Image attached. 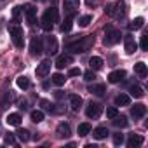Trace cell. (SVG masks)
<instances>
[{"label":"cell","mask_w":148,"mask_h":148,"mask_svg":"<svg viewBox=\"0 0 148 148\" xmlns=\"http://www.w3.org/2000/svg\"><path fill=\"white\" fill-rule=\"evenodd\" d=\"M30 119H32L35 124H38V122L44 120V112H40V110H33V112L30 113Z\"/></svg>","instance_id":"f546056e"},{"label":"cell","mask_w":148,"mask_h":148,"mask_svg":"<svg viewBox=\"0 0 148 148\" xmlns=\"http://www.w3.org/2000/svg\"><path fill=\"white\" fill-rule=\"evenodd\" d=\"M139 47H141V51H148V33L141 35V40H139Z\"/></svg>","instance_id":"e575fe53"},{"label":"cell","mask_w":148,"mask_h":148,"mask_svg":"<svg viewBox=\"0 0 148 148\" xmlns=\"http://www.w3.org/2000/svg\"><path fill=\"white\" fill-rule=\"evenodd\" d=\"M113 143L119 146V145H122L124 143V134H120V132H117V134H113Z\"/></svg>","instance_id":"ab89813d"},{"label":"cell","mask_w":148,"mask_h":148,"mask_svg":"<svg viewBox=\"0 0 148 148\" xmlns=\"http://www.w3.org/2000/svg\"><path fill=\"white\" fill-rule=\"evenodd\" d=\"M124 47H125V52L127 54H134L136 49H138V44L134 40L132 35H124Z\"/></svg>","instance_id":"ba28073f"},{"label":"cell","mask_w":148,"mask_h":148,"mask_svg":"<svg viewBox=\"0 0 148 148\" xmlns=\"http://www.w3.org/2000/svg\"><path fill=\"white\" fill-rule=\"evenodd\" d=\"M71 26H73V16H68V18L63 21V25L59 26V30H61L63 33H68V32L71 30Z\"/></svg>","instance_id":"484cf974"},{"label":"cell","mask_w":148,"mask_h":148,"mask_svg":"<svg viewBox=\"0 0 148 148\" xmlns=\"http://www.w3.org/2000/svg\"><path fill=\"white\" fill-rule=\"evenodd\" d=\"M16 136H18V139H19L21 143H26V141L30 139V132H28L26 129H18V131H16Z\"/></svg>","instance_id":"f1b7e54d"},{"label":"cell","mask_w":148,"mask_h":148,"mask_svg":"<svg viewBox=\"0 0 148 148\" xmlns=\"http://www.w3.org/2000/svg\"><path fill=\"white\" fill-rule=\"evenodd\" d=\"M68 99H70V106H71V110H75V112L80 110V106H82V98H80L79 94H71Z\"/></svg>","instance_id":"ac0fdd59"},{"label":"cell","mask_w":148,"mask_h":148,"mask_svg":"<svg viewBox=\"0 0 148 148\" xmlns=\"http://www.w3.org/2000/svg\"><path fill=\"white\" fill-rule=\"evenodd\" d=\"M70 134H71L70 124H66V122H61V124L58 125V129H56V136H58V138H68Z\"/></svg>","instance_id":"5bb4252c"},{"label":"cell","mask_w":148,"mask_h":148,"mask_svg":"<svg viewBox=\"0 0 148 148\" xmlns=\"http://www.w3.org/2000/svg\"><path fill=\"white\" fill-rule=\"evenodd\" d=\"M4 141H5L7 145H11V146H16V145H18V141H16V136H14V134H11V132H9V134H5Z\"/></svg>","instance_id":"d590c367"},{"label":"cell","mask_w":148,"mask_h":148,"mask_svg":"<svg viewBox=\"0 0 148 148\" xmlns=\"http://www.w3.org/2000/svg\"><path fill=\"white\" fill-rule=\"evenodd\" d=\"M47 54H56L58 52V40H56V37H52V35H49L47 38H45V49H44Z\"/></svg>","instance_id":"8fae6325"},{"label":"cell","mask_w":148,"mask_h":148,"mask_svg":"<svg viewBox=\"0 0 148 148\" xmlns=\"http://www.w3.org/2000/svg\"><path fill=\"white\" fill-rule=\"evenodd\" d=\"M115 105L117 106H129L131 105V96L129 94H119L115 98Z\"/></svg>","instance_id":"7402d4cb"},{"label":"cell","mask_w":148,"mask_h":148,"mask_svg":"<svg viewBox=\"0 0 148 148\" xmlns=\"http://www.w3.org/2000/svg\"><path fill=\"white\" fill-rule=\"evenodd\" d=\"M42 51H44V42H42L38 37H33L32 42H30V52H32L33 56H38Z\"/></svg>","instance_id":"30bf717a"},{"label":"cell","mask_w":148,"mask_h":148,"mask_svg":"<svg viewBox=\"0 0 148 148\" xmlns=\"http://www.w3.org/2000/svg\"><path fill=\"white\" fill-rule=\"evenodd\" d=\"M131 96H134V98H143V96H145V91H143L139 86H132V87H131Z\"/></svg>","instance_id":"d6a6232c"},{"label":"cell","mask_w":148,"mask_h":148,"mask_svg":"<svg viewBox=\"0 0 148 148\" xmlns=\"http://www.w3.org/2000/svg\"><path fill=\"white\" fill-rule=\"evenodd\" d=\"M143 25H145V19L139 16V18H134L131 23H129V30H139V28H143Z\"/></svg>","instance_id":"d4e9b609"},{"label":"cell","mask_w":148,"mask_h":148,"mask_svg":"<svg viewBox=\"0 0 148 148\" xmlns=\"http://www.w3.org/2000/svg\"><path fill=\"white\" fill-rule=\"evenodd\" d=\"M134 71H136V75H138L139 79H145V77H146V73H148L146 64H145L143 61H139V63H136V64H134Z\"/></svg>","instance_id":"d6986e66"},{"label":"cell","mask_w":148,"mask_h":148,"mask_svg":"<svg viewBox=\"0 0 148 148\" xmlns=\"http://www.w3.org/2000/svg\"><path fill=\"white\" fill-rule=\"evenodd\" d=\"M110 16L115 18V19H124V16H125V5H124V2L113 4V5H112V14H110Z\"/></svg>","instance_id":"8992f818"},{"label":"cell","mask_w":148,"mask_h":148,"mask_svg":"<svg viewBox=\"0 0 148 148\" xmlns=\"http://www.w3.org/2000/svg\"><path fill=\"white\" fill-rule=\"evenodd\" d=\"M103 59L99 58V56H92L91 59H89V66H91V70H94V71H98V70H101L103 68Z\"/></svg>","instance_id":"ffe728a7"},{"label":"cell","mask_w":148,"mask_h":148,"mask_svg":"<svg viewBox=\"0 0 148 148\" xmlns=\"http://www.w3.org/2000/svg\"><path fill=\"white\" fill-rule=\"evenodd\" d=\"M40 105H42V106H44L45 110H51V108H52V105H51V103H49L47 99H42V101H40Z\"/></svg>","instance_id":"b9f144b4"},{"label":"cell","mask_w":148,"mask_h":148,"mask_svg":"<svg viewBox=\"0 0 148 148\" xmlns=\"http://www.w3.org/2000/svg\"><path fill=\"white\" fill-rule=\"evenodd\" d=\"M25 16H26L28 25L33 26V25L37 23V9H35V5H32V4L25 5Z\"/></svg>","instance_id":"52a82bcc"},{"label":"cell","mask_w":148,"mask_h":148,"mask_svg":"<svg viewBox=\"0 0 148 148\" xmlns=\"http://www.w3.org/2000/svg\"><path fill=\"white\" fill-rule=\"evenodd\" d=\"M73 63V56L71 54H63V56H59L58 59H56V68H64V66H68V64H71Z\"/></svg>","instance_id":"4fadbf2b"},{"label":"cell","mask_w":148,"mask_h":148,"mask_svg":"<svg viewBox=\"0 0 148 148\" xmlns=\"http://www.w3.org/2000/svg\"><path fill=\"white\" fill-rule=\"evenodd\" d=\"M117 115H119L117 106H110V108H106V117H108V119H113V117H117Z\"/></svg>","instance_id":"74e56055"},{"label":"cell","mask_w":148,"mask_h":148,"mask_svg":"<svg viewBox=\"0 0 148 148\" xmlns=\"http://www.w3.org/2000/svg\"><path fill=\"white\" fill-rule=\"evenodd\" d=\"M106 136H108V129L103 127V125H101V127H96V129L92 131V138H94V139H105Z\"/></svg>","instance_id":"603a6c76"},{"label":"cell","mask_w":148,"mask_h":148,"mask_svg":"<svg viewBox=\"0 0 148 148\" xmlns=\"http://www.w3.org/2000/svg\"><path fill=\"white\" fill-rule=\"evenodd\" d=\"M79 136H87L89 132H91V125L87 124V122H84V124H79Z\"/></svg>","instance_id":"4dcf8cb0"},{"label":"cell","mask_w":148,"mask_h":148,"mask_svg":"<svg viewBox=\"0 0 148 148\" xmlns=\"http://www.w3.org/2000/svg\"><path fill=\"white\" fill-rule=\"evenodd\" d=\"M64 82H66V79H64L63 73H54V75H52V84H56V86H64Z\"/></svg>","instance_id":"1f68e13d"},{"label":"cell","mask_w":148,"mask_h":148,"mask_svg":"<svg viewBox=\"0 0 148 148\" xmlns=\"http://www.w3.org/2000/svg\"><path fill=\"white\" fill-rule=\"evenodd\" d=\"M84 79H86L87 82H92V80L96 79V73H94V70H89V71H86V73H84Z\"/></svg>","instance_id":"f35d334b"},{"label":"cell","mask_w":148,"mask_h":148,"mask_svg":"<svg viewBox=\"0 0 148 148\" xmlns=\"http://www.w3.org/2000/svg\"><path fill=\"white\" fill-rule=\"evenodd\" d=\"M5 122H7V125H19L21 124V115L19 113H9Z\"/></svg>","instance_id":"cb8c5ba5"},{"label":"cell","mask_w":148,"mask_h":148,"mask_svg":"<svg viewBox=\"0 0 148 148\" xmlns=\"http://www.w3.org/2000/svg\"><path fill=\"white\" fill-rule=\"evenodd\" d=\"M89 92H92L96 96H103L106 92V87H105V84H92V86H89Z\"/></svg>","instance_id":"44dd1931"},{"label":"cell","mask_w":148,"mask_h":148,"mask_svg":"<svg viewBox=\"0 0 148 148\" xmlns=\"http://www.w3.org/2000/svg\"><path fill=\"white\" fill-rule=\"evenodd\" d=\"M21 14H23V7H21V5H16V7L12 9V18H14V23H18V21H19Z\"/></svg>","instance_id":"836d02e7"},{"label":"cell","mask_w":148,"mask_h":148,"mask_svg":"<svg viewBox=\"0 0 148 148\" xmlns=\"http://www.w3.org/2000/svg\"><path fill=\"white\" fill-rule=\"evenodd\" d=\"M63 5H64V11L68 12V16H73L79 11L80 2H79V0H63Z\"/></svg>","instance_id":"7c38bea8"},{"label":"cell","mask_w":148,"mask_h":148,"mask_svg":"<svg viewBox=\"0 0 148 148\" xmlns=\"http://www.w3.org/2000/svg\"><path fill=\"white\" fill-rule=\"evenodd\" d=\"M143 136H139V134H131L129 136V139H127V146L129 148H138V146H141L143 145Z\"/></svg>","instance_id":"e0dca14e"},{"label":"cell","mask_w":148,"mask_h":148,"mask_svg":"<svg viewBox=\"0 0 148 148\" xmlns=\"http://www.w3.org/2000/svg\"><path fill=\"white\" fill-rule=\"evenodd\" d=\"M68 75H70V77H79V75H82V70H80V68H70Z\"/></svg>","instance_id":"60d3db41"},{"label":"cell","mask_w":148,"mask_h":148,"mask_svg":"<svg viewBox=\"0 0 148 148\" xmlns=\"http://www.w3.org/2000/svg\"><path fill=\"white\" fill-rule=\"evenodd\" d=\"M98 2H99V0H86V4H87L89 7H94V5H96Z\"/></svg>","instance_id":"7bdbcfd3"},{"label":"cell","mask_w":148,"mask_h":148,"mask_svg":"<svg viewBox=\"0 0 148 148\" xmlns=\"http://www.w3.org/2000/svg\"><path fill=\"white\" fill-rule=\"evenodd\" d=\"M94 44V37L92 35H86V37H80L77 42H73L68 45V51H71L73 54H79V52H86L91 49V45Z\"/></svg>","instance_id":"6da1fadb"},{"label":"cell","mask_w":148,"mask_h":148,"mask_svg":"<svg viewBox=\"0 0 148 148\" xmlns=\"http://www.w3.org/2000/svg\"><path fill=\"white\" fill-rule=\"evenodd\" d=\"M58 21H59L58 9H56V7L47 9V11L44 12L42 19H40V23H42V30H44V32H51V30H52V26H54V23H58Z\"/></svg>","instance_id":"7a4b0ae2"},{"label":"cell","mask_w":148,"mask_h":148,"mask_svg":"<svg viewBox=\"0 0 148 148\" xmlns=\"http://www.w3.org/2000/svg\"><path fill=\"white\" fill-rule=\"evenodd\" d=\"M51 61L49 59H44L38 66H37V70H35V73H37V77H47L49 75V71H51Z\"/></svg>","instance_id":"9c48e42d"},{"label":"cell","mask_w":148,"mask_h":148,"mask_svg":"<svg viewBox=\"0 0 148 148\" xmlns=\"http://www.w3.org/2000/svg\"><path fill=\"white\" fill-rule=\"evenodd\" d=\"M91 21H92V16H82V18L79 19V25H80L82 28H86V26H89Z\"/></svg>","instance_id":"8d00e7d4"},{"label":"cell","mask_w":148,"mask_h":148,"mask_svg":"<svg viewBox=\"0 0 148 148\" xmlns=\"http://www.w3.org/2000/svg\"><path fill=\"white\" fill-rule=\"evenodd\" d=\"M131 113H132V117H134V119H143V117H145V113H146V106H145L143 103H138V105H134V106H132Z\"/></svg>","instance_id":"2e32d148"},{"label":"cell","mask_w":148,"mask_h":148,"mask_svg":"<svg viewBox=\"0 0 148 148\" xmlns=\"http://www.w3.org/2000/svg\"><path fill=\"white\" fill-rule=\"evenodd\" d=\"M113 124L117 125V127H127L129 125V120H127V117H124V115H117V117H113Z\"/></svg>","instance_id":"83f0119b"},{"label":"cell","mask_w":148,"mask_h":148,"mask_svg":"<svg viewBox=\"0 0 148 148\" xmlns=\"http://www.w3.org/2000/svg\"><path fill=\"white\" fill-rule=\"evenodd\" d=\"M9 35H11V38H12V42L18 49H21L25 45V35H23V28L19 25H12L9 28Z\"/></svg>","instance_id":"277c9868"},{"label":"cell","mask_w":148,"mask_h":148,"mask_svg":"<svg viewBox=\"0 0 148 148\" xmlns=\"http://www.w3.org/2000/svg\"><path fill=\"white\" fill-rule=\"evenodd\" d=\"M122 38V33L119 30H115L112 25L105 26V38H103V44L105 45H113V44H119Z\"/></svg>","instance_id":"3957f363"},{"label":"cell","mask_w":148,"mask_h":148,"mask_svg":"<svg viewBox=\"0 0 148 148\" xmlns=\"http://www.w3.org/2000/svg\"><path fill=\"white\" fill-rule=\"evenodd\" d=\"M16 84H18V87H19V89H23V91H25V89H28V87L32 86V84H30V79H28V77H25V75L18 77V79H16Z\"/></svg>","instance_id":"4316f807"},{"label":"cell","mask_w":148,"mask_h":148,"mask_svg":"<svg viewBox=\"0 0 148 148\" xmlns=\"http://www.w3.org/2000/svg\"><path fill=\"white\" fill-rule=\"evenodd\" d=\"M101 112H103V106L99 105V103H89L87 105V108H86V115L89 117V119H98L99 115H101Z\"/></svg>","instance_id":"5b68a950"},{"label":"cell","mask_w":148,"mask_h":148,"mask_svg":"<svg viewBox=\"0 0 148 148\" xmlns=\"http://www.w3.org/2000/svg\"><path fill=\"white\" fill-rule=\"evenodd\" d=\"M125 79V71L124 70H115V71H112L110 75H108V80L112 82V84H119L120 80H124Z\"/></svg>","instance_id":"9a60e30c"}]
</instances>
